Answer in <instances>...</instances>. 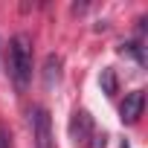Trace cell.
Wrapping results in <instances>:
<instances>
[{
	"instance_id": "obj_5",
	"label": "cell",
	"mask_w": 148,
	"mask_h": 148,
	"mask_svg": "<svg viewBox=\"0 0 148 148\" xmlns=\"http://www.w3.org/2000/svg\"><path fill=\"white\" fill-rule=\"evenodd\" d=\"M58 76H61V58L58 55H47V61H44V84L52 87L58 82Z\"/></svg>"
},
{
	"instance_id": "obj_6",
	"label": "cell",
	"mask_w": 148,
	"mask_h": 148,
	"mask_svg": "<svg viewBox=\"0 0 148 148\" xmlns=\"http://www.w3.org/2000/svg\"><path fill=\"white\" fill-rule=\"evenodd\" d=\"M99 84H102V93L105 96H116L119 93V82H116V73L110 67L102 70V76H99Z\"/></svg>"
},
{
	"instance_id": "obj_7",
	"label": "cell",
	"mask_w": 148,
	"mask_h": 148,
	"mask_svg": "<svg viewBox=\"0 0 148 148\" xmlns=\"http://www.w3.org/2000/svg\"><path fill=\"white\" fill-rule=\"evenodd\" d=\"M0 148H12V134L6 125H0Z\"/></svg>"
},
{
	"instance_id": "obj_2",
	"label": "cell",
	"mask_w": 148,
	"mask_h": 148,
	"mask_svg": "<svg viewBox=\"0 0 148 148\" xmlns=\"http://www.w3.org/2000/svg\"><path fill=\"white\" fill-rule=\"evenodd\" d=\"M70 136L79 148H87V142L96 136V125H93V116L87 110H76L70 119Z\"/></svg>"
},
{
	"instance_id": "obj_4",
	"label": "cell",
	"mask_w": 148,
	"mask_h": 148,
	"mask_svg": "<svg viewBox=\"0 0 148 148\" xmlns=\"http://www.w3.org/2000/svg\"><path fill=\"white\" fill-rule=\"evenodd\" d=\"M32 131H35V145L38 148H52V131H49V113L44 108L32 110Z\"/></svg>"
},
{
	"instance_id": "obj_3",
	"label": "cell",
	"mask_w": 148,
	"mask_h": 148,
	"mask_svg": "<svg viewBox=\"0 0 148 148\" xmlns=\"http://www.w3.org/2000/svg\"><path fill=\"white\" fill-rule=\"evenodd\" d=\"M142 108H145V93L142 90H134L125 96V102L119 105V119L125 125H134L139 116H142Z\"/></svg>"
},
{
	"instance_id": "obj_1",
	"label": "cell",
	"mask_w": 148,
	"mask_h": 148,
	"mask_svg": "<svg viewBox=\"0 0 148 148\" xmlns=\"http://www.w3.org/2000/svg\"><path fill=\"white\" fill-rule=\"evenodd\" d=\"M9 73L18 90H26L32 79V38L26 32H18L9 44Z\"/></svg>"
},
{
	"instance_id": "obj_8",
	"label": "cell",
	"mask_w": 148,
	"mask_h": 148,
	"mask_svg": "<svg viewBox=\"0 0 148 148\" xmlns=\"http://www.w3.org/2000/svg\"><path fill=\"white\" fill-rule=\"evenodd\" d=\"M122 148H128V142H122Z\"/></svg>"
}]
</instances>
